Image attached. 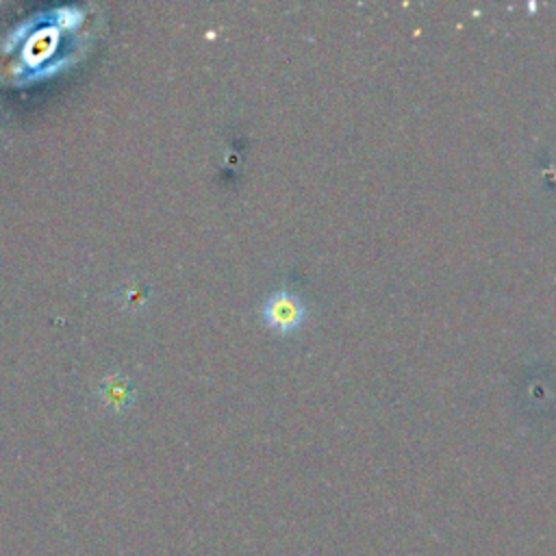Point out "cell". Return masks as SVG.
<instances>
[{
    "mask_svg": "<svg viewBox=\"0 0 556 556\" xmlns=\"http://www.w3.org/2000/svg\"><path fill=\"white\" fill-rule=\"evenodd\" d=\"M263 315L271 328L287 332V330L298 328L300 321L304 319V304L293 293H287V291L274 293V295H269Z\"/></svg>",
    "mask_w": 556,
    "mask_h": 556,
    "instance_id": "obj_1",
    "label": "cell"
}]
</instances>
